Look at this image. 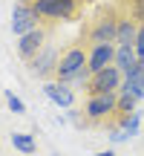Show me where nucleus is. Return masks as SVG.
<instances>
[{
    "mask_svg": "<svg viewBox=\"0 0 144 156\" xmlns=\"http://www.w3.org/2000/svg\"><path fill=\"white\" fill-rule=\"evenodd\" d=\"M89 52L84 49L81 44H75V46H69L67 52L61 55V61H58V73H55V78L61 84H75V81H87L89 75Z\"/></svg>",
    "mask_w": 144,
    "mask_h": 156,
    "instance_id": "nucleus-2",
    "label": "nucleus"
},
{
    "mask_svg": "<svg viewBox=\"0 0 144 156\" xmlns=\"http://www.w3.org/2000/svg\"><path fill=\"white\" fill-rule=\"evenodd\" d=\"M95 156H115L112 151H101V153H95Z\"/></svg>",
    "mask_w": 144,
    "mask_h": 156,
    "instance_id": "nucleus-18",
    "label": "nucleus"
},
{
    "mask_svg": "<svg viewBox=\"0 0 144 156\" xmlns=\"http://www.w3.org/2000/svg\"><path fill=\"white\" fill-rule=\"evenodd\" d=\"M58 61H61V58H58V49L52 44H46L43 49L29 61V73H32L35 78H49V75L58 73Z\"/></svg>",
    "mask_w": 144,
    "mask_h": 156,
    "instance_id": "nucleus-7",
    "label": "nucleus"
},
{
    "mask_svg": "<svg viewBox=\"0 0 144 156\" xmlns=\"http://www.w3.org/2000/svg\"><path fill=\"white\" fill-rule=\"evenodd\" d=\"M87 0H35L32 9L40 20H75Z\"/></svg>",
    "mask_w": 144,
    "mask_h": 156,
    "instance_id": "nucleus-4",
    "label": "nucleus"
},
{
    "mask_svg": "<svg viewBox=\"0 0 144 156\" xmlns=\"http://www.w3.org/2000/svg\"><path fill=\"white\" fill-rule=\"evenodd\" d=\"M3 95H6V104H9L12 113H26V104H23V101L17 98L15 93H3Z\"/></svg>",
    "mask_w": 144,
    "mask_h": 156,
    "instance_id": "nucleus-16",
    "label": "nucleus"
},
{
    "mask_svg": "<svg viewBox=\"0 0 144 156\" xmlns=\"http://www.w3.org/2000/svg\"><path fill=\"white\" fill-rule=\"evenodd\" d=\"M40 17H38V12L32 9V3H17L15 9H12V32L20 38V35H26V32H32V29H38L40 26Z\"/></svg>",
    "mask_w": 144,
    "mask_h": 156,
    "instance_id": "nucleus-8",
    "label": "nucleus"
},
{
    "mask_svg": "<svg viewBox=\"0 0 144 156\" xmlns=\"http://www.w3.org/2000/svg\"><path fill=\"white\" fill-rule=\"evenodd\" d=\"M20 3H35V0H20Z\"/></svg>",
    "mask_w": 144,
    "mask_h": 156,
    "instance_id": "nucleus-19",
    "label": "nucleus"
},
{
    "mask_svg": "<svg viewBox=\"0 0 144 156\" xmlns=\"http://www.w3.org/2000/svg\"><path fill=\"white\" fill-rule=\"evenodd\" d=\"M135 55L144 61V23L139 26V38H135Z\"/></svg>",
    "mask_w": 144,
    "mask_h": 156,
    "instance_id": "nucleus-17",
    "label": "nucleus"
},
{
    "mask_svg": "<svg viewBox=\"0 0 144 156\" xmlns=\"http://www.w3.org/2000/svg\"><path fill=\"white\" fill-rule=\"evenodd\" d=\"M139 26H141L139 20H133L130 15H124V12H121V17H118V32H115V44L118 46H135Z\"/></svg>",
    "mask_w": 144,
    "mask_h": 156,
    "instance_id": "nucleus-10",
    "label": "nucleus"
},
{
    "mask_svg": "<svg viewBox=\"0 0 144 156\" xmlns=\"http://www.w3.org/2000/svg\"><path fill=\"white\" fill-rule=\"evenodd\" d=\"M139 61V55H135V46H118L115 49V67L121 69V73H127L133 64Z\"/></svg>",
    "mask_w": 144,
    "mask_h": 156,
    "instance_id": "nucleus-12",
    "label": "nucleus"
},
{
    "mask_svg": "<svg viewBox=\"0 0 144 156\" xmlns=\"http://www.w3.org/2000/svg\"><path fill=\"white\" fill-rule=\"evenodd\" d=\"M115 44H92L89 46V73H101L110 64H115Z\"/></svg>",
    "mask_w": 144,
    "mask_h": 156,
    "instance_id": "nucleus-9",
    "label": "nucleus"
},
{
    "mask_svg": "<svg viewBox=\"0 0 144 156\" xmlns=\"http://www.w3.org/2000/svg\"><path fill=\"white\" fill-rule=\"evenodd\" d=\"M43 93H46V98H49V101H55L58 107H72V101H75V93L69 90V84H61V81L46 84V87H43Z\"/></svg>",
    "mask_w": 144,
    "mask_h": 156,
    "instance_id": "nucleus-11",
    "label": "nucleus"
},
{
    "mask_svg": "<svg viewBox=\"0 0 144 156\" xmlns=\"http://www.w3.org/2000/svg\"><path fill=\"white\" fill-rule=\"evenodd\" d=\"M118 9L124 15H130L133 20L144 23V0H118Z\"/></svg>",
    "mask_w": 144,
    "mask_h": 156,
    "instance_id": "nucleus-14",
    "label": "nucleus"
},
{
    "mask_svg": "<svg viewBox=\"0 0 144 156\" xmlns=\"http://www.w3.org/2000/svg\"><path fill=\"white\" fill-rule=\"evenodd\" d=\"M46 41H49V26H38V29H32V32L20 35V38H17V55H20V61L29 64L46 46Z\"/></svg>",
    "mask_w": 144,
    "mask_h": 156,
    "instance_id": "nucleus-6",
    "label": "nucleus"
},
{
    "mask_svg": "<svg viewBox=\"0 0 144 156\" xmlns=\"http://www.w3.org/2000/svg\"><path fill=\"white\" fill-rule=\"evenodd\" d=\"M121 78L124 73L115 67V64H110L107 69H101V73H92L84 81V90H87L89 95H101V93H118V87H121Z\"/></svg>",
    "mask_w": 144,
    "mask_h": 156,
    "instance_id": "nucleus-5",
    "label": "nucleus"
},
{
    "mask_svg": "<svg viewBox=\"0 0 144 156\" xmlns=\"http://www.w3.org/2000/svg\"><path fill=\"white\" fill-rule=\"evenodd\" d=\"M52 156H58V153H52Z\"/></svg>",
    "mask_w": 144,
    "mask_h": 156,
    "instance_id": "nucleus-20",
    "label": "nucleus"
},
{
    "mask_svg": "<svg viewBox=\"0 0 144 156\" xmlns=\"http://www.w3.org/2000/svg\"><path fill=\"white\" fill-rule=\"evenodd\" d=\"M12 145H15V151H20L23 156H32L35 151H38V142H35L29 133H12Z\"/></svg>",
    "mask_w": 144,
    "mask_h": 156,
    "instance_id": "nucleus-13",
    "label": "nucleus"
},
{
    "mask_svg": "<svg viewBox=\"0 0 144 156\" xmlns=\"http://www.w3.org/2000/svg\"><path fill=\"white\" fill-rule=\"evenodd\" d=\"M135 95H130V93H118V116H130L133 113V107H135Z\"/></svg>",
    "mask_w": 144,
    "mask_h": 156,
    "instance_id": "nucleus-15",
    "label": "nucleus"
},
{
    "mask_svg": "<svg viewBox=\"0 0 144 156\" xmlns=\"http://www.w3.org/2000/svg\"><path fill=\"white\" fill-rule=\"evenodd\" d=\"M118 17H121L118 3H104V6H98L95 15L89 17V26H87V32H84V38H87L89 44H115Z\"/></svg>",
    "mask_w": 144,
    "mask_h": 156,
    "instance_id": "nucleus-1",
    "label": "nucleus"
},
{
    "mask_svg": "<svg viewBox=\"0 0 144 156\" xmlns=\"http://www.w3.org/2000/svg\"><path fill=\"white\" fill-rule=\"evenodd\" d=\"M87 124L89 127H101V124L118 119V93H101L87 98Z\"/></svg>",
    "mask_w": 144,
    "mask_h": 156,
    "instance_id": "nucleus-3",
    "label": "nucleus"
}]
</instances>
